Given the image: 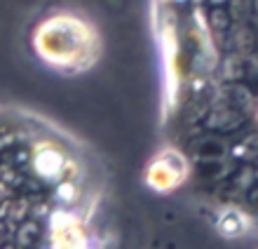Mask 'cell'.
I'll use <instances>...</instances> for the list:
<instances>
[{
  "mask_svg": "<svg viewBox=\"0 0 258 249\" xmlns=\"http://www.w3.org/2000/svg\"><path fill=\"white\" fill-rule=\"evenodd\" d=\"M235 181H237V186L242 190H246V188H251V183L256 181V174H253L251 167H244V169H239V172H237Z\"/></svg>",
  "mask_w": 258,
  "mask_h": 249,
  "instance_id": "obj_1",
  "label": "cell"
},
{
  "mask_svg": "<svg viewBox=\"0 0 258 249\" xmlns=\"http://www.w3.org/2000/svg\"><path fill=\"white\" fill-rule=\"evenodd\" d=\"M253 10H256V12H258V0H253Z\"/></svg>",
  "mask_w": 258,
  "mask_h": 249,
  "instance_id": "obj_2",
  "label": "cell"
}]
</instances>
